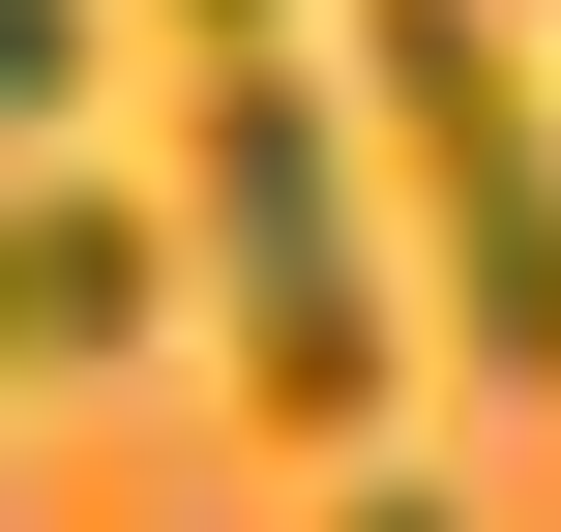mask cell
<instances>
[{"label":"cell","mask_w":561,"mask_h":532,"mask_svg":"<svg viewBox=\"0 0 561 532\" xmlns=\"http://www.w3.org/2000/svg\"><path fill=\"white\" fill-rule=\"evenodd\" d=\"M385 207H414V178H355V118L237 30V59H207V148H178V237H207L237 385H266L296 444H355V415H385Z\"/></svg>","instance_id":"6da1fadb"},{"label":"cell","mask_w":561,"mask_h":532,"mask_svg":"<svg viewBox=\"0 0 561 532\" xmlns=\"http://www.w3.org/2000/svg\"><path fill=\"white\" fill-rule=\"evenodd\" d=\"M355 89H385V178H414V237H444V326L561 385V89L503 0H355Z\"/></svg>","instance_id":"7a4b0ae2"},{"label":"cell","mask_w":561,"mask_h":532,"mask_svg":"<svg viewBox=\"0 0 561 532\" xmlns=\"http://www.w3.org/2000/svg\"><path fill=\"white\" fill-rule=\"evenodd\" d=\"M207 237H148L89 148H30V207H0V326H30V415H89L118 355H148V296H178Z\"/></svg>","instance_id":"3957f363"},{"label":"cell","mask_w":561,"mask_h":532,"mask_svg":"<svg viewBox=\"0 0 561 532\" xmlns=\"http://www.w3.org/2000/svg\"><path fill=\"white\" fill-rule=\"evenodd\" d=\"M0 89H30V148L89 118V0H0Z\"/></svg>","instance_id":"277c9868"},{"label":"cell","mask_w":561,"mask_h":532,"mask_svg":"<svg viewBox=\"0 0 561 532\" xmlns=\"http://www.w3.org/2000/svg\"><path fill=\"white\" fill-rule=\"evenodd\" d=\"M325 532H473V503H444V474H355V503H325Z\"/></svg>","instance_id":"5b68a950"},{"label":"cell","mask_w":561,"mask_h":532,"mask_svg":"<svg viewBox=\"0 0 561 532\" xmlns=\"http://www.w3.org/2000/svg\"><path fill=\"white\" fill-rule=\"evenodd\" d=\"M178 30H207V59H237V30H266V0H178Z\"/></svg>","instance_id":"8992f818"}]
</instances>
